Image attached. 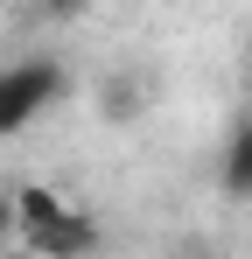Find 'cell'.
Masks as SVG:
<instances>
[{
  "label": "cell",
  "instance_id": "obj_3",
  "mask_svg": "<svg viewBox=\"0 0 252 259\" xmlns=\"http://www.w3.org/2000/svg\"><path fill=\"white\" fill-rule=\"evenodd\" d=\"M63 210H70V203H63L49 182H21V189H14V238H21V245L42 238L49 224H63Z\"/></svg>",
  "mask_w": 252,
  "mask_h": 259
},
{
  "label": "cell",
  "instance_id": "obj_4",
  "mask_svg": "<svg viewBox=\"0 0 252 259\" xmlns=\"http://www.w3.org/2000/svg\"><path fill=\"white\" fill-rule=\"evenodd\" d=\"M224 189L231 196H252V119H238L231 140H224Z\"/></svg>",
  "mask_w": 252,
  "mask_h": 259
},
{
  "label": "cell",
  "instance_id": "obj_5",
  "mask_svg": "<svg viewBox=\"0 0 252 259\" xmlns=\"http://www.w3.org/2000/svg\"><path fill=\"white\" fill-rule=\"evenodd\" d=\"M0 245H14V196H0Z\"/></svg>",
  "mask_w": 252,
  "mask_h": 259
},
{
  "label": "cell",
  "instance_id": "obj_1",
  "mask_svg": "<svg viewBox=\"0 0 252 259\" xmlns=\"http://www.w3.org/2000/svg\"><path fill=\"white\" fill-rule=\"evenodd\" d=\"M63 91H70V77H63L56 56H21V63H7V70H0V140L28 133Z\"/></svg>",
  "mask_w": 252,
  "mask_h": 259
},
{
  "label": "cell",
  "instance_id": "obj_2",
  "mask_svg": "<svg viewBox=\"0 0 252 259\" xmlns=\"http://www.w3.org/2000/svg\"><path fill=\"white\" fill-rule=\"evenodd\" d=\"M28 252H35V259H91V252H98V217L70 203L63 224H49L42 238H28Z\"/></svg>",
  "mask_w": 252,
  "mask_h": 259
}]
</instances>
